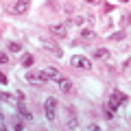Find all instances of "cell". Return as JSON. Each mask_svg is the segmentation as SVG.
Instances as JSON below:
<instances>
[{
    "instance_id": "cell-1",
    "label": "cell",
    "mask_w": 131,
    "mask_h": 131,
    "mask_svg": "<svg viewBox=\"0 0 131 131\" xmlns=\"http://www.w3.org/2000/svg\"><path fill=\"white\" fill-rule=\"evenodd\" d=\"M24 79L28 81V83H35L37 85V88H44V85H46V74H44L42 70H28L26 74H24Z\"/></svg>"
},
{
    "instance_id": "cell-2",
    "label": "cell",
    "mask_w": 131,
    "mask_h": 131,
    "mask_svg": "<svg viewBox=\"0 0 131 131\" xmlns=\"http://www.w3.org/2000/svg\"><path fill=\"white\" fill-rule=\"evenodd\" d=\"M39 46H42L44 50L52 52L55 57H63V50H61V46H59L57 42H52V39H48V37H39Z\"/></svg>"
},
{
    "instance_id": "cell-3",
    "label": "cell",
    "mask_w": 131,
    "mask_h": 131,
    "mask_svg": "<svg viewBox=\"0 0 131 131\" xmlns=\"http://www.w3.org/2000/svg\"><path fill=\"white\" fill-rule=\"evenodd\" d=\"M127 101H129V96H127L125 92H120V90H114L112 96H109V101H107V105H109L112 109H118L122 103H127Z\"/></svg>"
},
{
    "instance_id": "cell-4",
    "label": "cell",
    "mask_w": 131,
    "mask_h": 131,
    "mask_svg": "<svg viewBox=\"0 0 131 131\" xmlns=\"http://www.w3.org/2000/svg\"><path fill=\"white\" fill-rule=\"evenodd\" d=\"M57 98L55 96H48L46 101H44V109H46V120L48 122H52L55 120V114H57Z\"/></svg>"
},
{
    "instance_id": "cell-5",
    "label": "cell",
    "mask_w": 131,
    "mask_h": 131,
    "mask_svg": "<svg viewBox=\"0 0 131 131\" xmlns=\"http://www.w3.org/2000/svg\"><path fill=\"white\" fill-rule=\"evenodd\" d=\"M70 63L74 66V68H81V70H92V61H90L88 57H81V55L70 57Z\"/></svg>"
},
{
    "instance_id": "cell-6",
    "label": "cell",
    "mask_w": 131,
    "mask_h": 131,
    "mask_svg": "<svg viewBox=\"0 0 131 131\" xmlns=\"http://www.w3.org/2000/svg\"><path fill=\"white\" fill-rule=\"evenodd\" d=\"M28 9H31V0H15L13 5H11L13 13H26Z\"/></svg>"
},
{
    "instance_id": "cell-7",
    "label": "cell",
    "mask_w": 131,
    "mask_h": 131,
    "mask_svg": "<svg viewBox=\"0 0 131 131\" xmlns=\"http://www.w3.org/2000/svg\"><path fill=\"white\" fill-rule=\"evenodd\" d=\"M48 31H50V35H55V37H68V26H66V24H50V28H48Z\"/></svg>"
},
{
    "instance_id": "cell-8",
    "label": "cell",
    "mask_w": 131,
    "mask_h": 131,
    "mask_svg": "<svg viewBox=\"0 0 131 131\" xmlns=\"http://www.w3.org/2000/svg\"><path fill=\"white\" fill-rule=\"evenodd\" d=\"M44 74H46V79H50V81H61L63 77H61V72H59V68H52V66H48V68H44Z\"/></svg>"
},
{
    "instance_id": "cell-9",
    "label": "cell",
    "mask_w": 131,
    "mask_h": 131,
    "mask_svg": "<svg viewBox=\"0 0 131 131\" xmlns=\"http://www.w3.org/2000/svg\"><path fill=\"white\" fill-rule=\"evenodd\" d=\"M15 107H18V114L24 118V120H33V114H31V109H28L26 105L22 103V101H18V103H15Z\"/></svg>"
},
{
    "instance_id": "cell-10",
    "label": "cell",
    "mask_w": 131,
    "mask_h": 131,
    "mask_svg": "<svg viewBox=\"0 0 131 131\" xmlns=\"http://www.w3.org/2000/svg\"><path fill=\"white\" fill-rule=\"evenodd\" d=\"M66 125H68V127H72V129H74V127L79 125V120H77V114H74V109H70V107H66Z\"/></svg>"
},
{
    "instance_id": "cell-11",
    "label": "cell",
    "mask_w": 131,
    "mask_h": 131,
    "mask_svg": "<svg viewBox=\"0 0 131 131\" xmlns=\"http://www.w3.org/2000/svg\"><path fill=\"white\" fill-rule=\"evenodd\" d=\"M57 83H59V90H61L63 94H70V92H72V81L61 79V81H57Z\"/></svg>"
},
{
    "instance_id": "cell-12",
    "label": "cell",
    "mask_w": 131,
    "mask_h": 131,
    "mask_svg": "<svg viewBox=\"0 0 131 131\" xmlns=\"http://www.w3.org/2000/svg\"><path fill=\"white\" fill-rule=\"evenodd\" d=\"M94 37H96V33H94L92 28H83V31H81V39H83V42H92Z\"/></svg>"
},
{
    "instance_id": "cell-13",
    "label": "cell",
    "mask_w": 131,
    "mask_h": 131,
    "mask_svg": "<svg viewBox=\"0 0 131 131\" xmlns=\"http://www.w3.org/2000/svg\"><path fill=\"white\" fill-rule=\"evenodd\" d=\"M33 61H35V59H33V55H31V52H24V55H22V59H20V63H22L24 68H31V66H33Z\"/></svg>"
},
{
    "instance_id": "cell-14",
    "label": "cell",
    "mask_w": 131,
    "mask_h": 131,
    "mask_svg": "<svg viewBox=\"0 0 131 131\" xmlns=\"http://www.w3.org/2000/svg\"><path fill=\"white\" fill-rule=\"evenodd\" d=\"M94 57H96V59H109V50L107 48H96V50H94Z\"/></svg>"
},
{
    "instance_id": "cell-15",
    "label": "cell",
    "mask_w": 131,
    "mask_h": 131,
    "mask_svg": "<svg viewBox=\"0 0 131 131\" xmlns=\"http://www.w3.org/2000/svg\"><path fill=\"white\" fill-rule=\"evenodd\" d=\"M7 48H9L11 52H15V55H18V52H22V46H20L18 42H9V46H7Z\"/></svg>"
},
{
    "instance_id": "cell-16",
    "label": "cell",
    "mask_w": 131,
    "mask_h": 131,
    "mask_svg": "<svg viewBox=\"0 0 131 131\" xmlns=\"http://www.w3.org/2000/svg\"><path fill=\"white\" fill-rule=\"evenodd\" d=\"M109 37H112L114 42H120V39H125L127 35H125V31H118V33H114V35H109Z\"/></svg>"
},
{
    "instance_id": "cell-17",
    "label": "cell",
    "mask_w": 131,
    "mask_h": 131,
    "mask_svg": "<svg viewBox=\"0 0 131 131\" xmlns=\"http://www.w3.org/2000/svg\"><path fill=\"white\" fill-rule=\"evenodd\" d=\"M9 55H7V52H2V50H0V66H7V63H9Z\"/></svg>"
},
{
    "instance_id": "cell-18",
    "label": "cell",
    "mask_w": 131,
    "mask_h": 131,
    "mask_svg": "<svg viewBox=\"0 0 131 131\" xmlns=\"http://www.w3.org/2000/svg\"><path fill=\"white\" fill-rule=\"evenodd\" d=\"M114 112H116V109H112L109 105H105V116L107 118H114Z\"/></svg>"
},
{
    "instance_id": "cell-19",
    "label": "cell",
    "mask_w": 131,
    "mask_h": 131,
    "mask_svg": "<svg viewBox=\"0 0 131 131\" xmlns=\"http://www.w3.org/2000/svg\"><path fill=\"white\" fill-rule=\"evenodd\" d=\"M11 129H24V125L20 120H13V125H11Z\"/></svg>"
},
{
    "instance_id": "cell-20",
    "label": "cell",
    "mask_w": 131,
    "mask_h": 131,
    "mask_svg": "<svg viewBox=\"0 0 131 131\" xmlns=\"http://www.w3.org/2000/svg\"><path fill=\"white\" fill-rule=\"evenodd\" d=\"M72 22H74V24H83V22H85V18H83V15H77Z\"/></svg>"
},
{
    "instance_id": "cell-21",
    "label": "cell",
    "mask_w": 131,
    "mask_h": 131,
    "mask_svg": "<svg viewBox=\"0 0 131 131\" xmlns=\"http://www.w3.org/2000/svg\"><path fill=\"white\" fill-rule=\"evenodd\" d=\"M0 83L7 85V74H5V72H0Z\"/></svg>"
},
{
    "instance_id": "cell-22",
    "label": "cell",
    "mask_w": 131,
    "mask_h": 131,
    "mask_svg": "<svg viewBox=\"0 0 131 131\" xmlns=\"http://www.w3.org/2000/svg\"><path fill=\"white\" fill-rule=\"evenodd\" d=\"M112 9H114L112 5H103V13H107V11H112Z\"/></svg>"
},
{
    "instance_id": "cell-23",
    "label": "cell",
    "mask_w": 131,
    "mask_h": 131,
    "mask_svg": "<svg viewBox=\"0 0 131 131\" xmlns=\"http://www.w3.org/2000/svg\"><path fill=\"white\" fill-rule=\"evenodd\" d=\"M88 2H98V0H88Z\"/></svg>"
}]
</instances>
